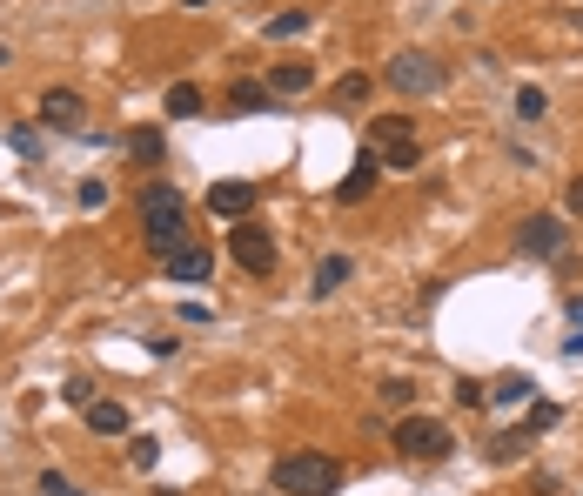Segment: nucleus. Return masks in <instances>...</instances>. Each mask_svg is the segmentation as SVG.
Listing matches in <instances>:
<instances>
[{
  "label": "nucleus",
  "mask_w": 583,
  "mask_h": 496,
  "mask_svg": "<svg viewBox=\"0 0 583 496\" xmlns=\"http://www.w3.org/2000/svg\"><path fill=\"white\" fill-rule=\"evenodd\" d=\"M530 450V436H523V429H510V436H496V456H503V463H510V456H523Z\"/></svg>",
  "instance_id": "nucleus-25"
},
{
  "label": "nucleus",
  "mask_w": 583,
  "mask_h": 496,
  "mask_svg": "<svg viewBox=\"0 0 583 496\" xmlns=\"http://www.w3.org/2000/svg\"><path fill=\"white\" fill-rule=\"evenodd\" d=\"M181 7H208V0H181Z\"/></svg>",
  "instance_id": "nucleus-30"
},
{
  "label": "nucleus",
  "mask_w": 583,
  "mask_h": 496,
  "mask_svg": "<svg viewBox=\"0 0 583 496\" xmlns=\"http://www.w3.org/2000/svg\"><path fill=\"white\" fill-rule=\"evenodd\" d=\"M396 450H403L409 463H443V456L456 450V436H449V423H436V416H403V423H396Z\"/></svg>",
  "instance_id": "nucleus-4"
},
{
  "label": "nucleus",
  "mask_w": 583,
  "mask_h": 496,
  "mask_svg": "<svg viewBox=\"0 0 583 496\" xmlns=\"http://www.w3.org/2000/svg\"><path fill=\"white\" fill-rule=\"evenodd\" d=\"M81 416H88V429H94V436H128V429H135L121 403H88Z\"/></svg>",
  "instance_id": "nucleus-13"
},
{
  "label": "nucleus",
  "mask_w": 583,
  "mask_h": 496,
  "mask_svg": "<svg viewBox=\"0 0 583 496\" xmlns=\"http://www.w3.org/2000/svg\"><path fill=\"white\" fill-rule=\"evenodd\" d=\"M81 208H108V181H81V195H74Z\"/></svg>",
  "instance_id": "nucleus-24"
},
{
  "label": "nucleus",
  "mask_w": 583,
  "mask_h": 496,
  "mask_svg": "<svg viewBox=\"0 0 583 496\" xmlns=\"http://www.w3.org/2000/svg\"><path fill=\"white\" fill-rule=\"evenodd\" d=\"M141 228H148V248H155V255L188 242V202H181L175 181H148V195H141Z\"/></svg>",
  "instance_id": "nucleus-2"
},
{
  "label": "nucleus",
  "mask_w": 583,
  "mask_h": 496,
  "mask_svg": "<svg viewBox=\"0 0 583 496\" xmlns=\"http://www.w3.org/2000/svg\"><path fill=\"white\" fill-rule=\"evenodd\" d=\"M530 389H537L530 376H503V383L490 389V403H530Z\"/></svg>",
  "instance_id": "nucleus-19"
},
{
  "label": "nucleus",
  "mask_w": 583,
  "mask_h": 496,
  "mask_svg": "<svg viewBox=\"0 0 583 496\" xmlns=\"http://www.w3.org/2000/svg\"><path fill=\"white\" fill-rule=\"evenodd\" d=\"M228 248H235V262H242L255 282L275 269V235L262 222H235V228H228Z\"/></svg>",
  "instance_id": "nucleus-5"
},
{
  "label": "nucleus",
  "mask_w": 583,
  "mask_h": 496,
  "mask_svg": "<svg viewBox=\"0 0 583 496\" xmlns=\"http://www.w3.org/2000/svg\"><path fill=\"white\" fill-rule=\"evenodd\" d=\"M309 88H315L309 61H275L269 68V94H309Z\"/></svg>",
  "instance_id": "nucleus-12"
},
{
  "label": "nucleus",
  "mask_w": 583,
  "mask_h": 496,
  "mask_svg": "<svg viewBox=\"0 0 583 496\" xmlns=\"http://www.w3.org/2000/svg\"><path fill=\"white\" fill-rule=\"evenodd\" d=\"M34 496H81V490H74V483H68L61 470H47V476H41V490H34Z\"/></svg>",
  "instance_id": "nucleus-23"
},
{
  "label": "nucleus",
  "mask_w": 583,
  "mask_h": 496,
  "mask_svg": "<svg viewBox=\"0 0 583 496\" xmlns=\"http://www.w3.org/2000/svg\"><path fill=\"white\" fill-rule=\"evenodd\" d=\"M543 108H550V101H543V88H523V94H516V114H523V121H543Z\"/></svg>",
  "instance_id": "nucleus-21"
},
{
  "label": "nucleus",
  "mask_w": 583,
  "mask_h": 496,
  "mask_svg": "<svg viewBox=\"0 0 583 496\" xmlns=\"http://www.w3.org/2000/svg\"><path fill=\"white\" fill-rule=\"evenodd\" d=\"M41 121L47 128H81V121H88V101H81L74 88H47L41 94Z\"/></svg>",
  "instance_id": "nucleus-11"
},
{
  "label": "nucleus",
  "mask_w": 583,
  "mask_h": 496,
  "mask_svg": "<svg viewBox=\"0 0 583 496\" xmlns=\"http://www.w3.org/2000/svg\"><path fill=\"white\" fill-rule=\"evenodd\" d=\"M516 242H523V255H543V262H550V255H563V242H570V228H563L557 215H530Z\"/></svg>",
  "instance_id": "nucleus-9"
},
{
  "label": "nucleus",
  "mask_w": 583,
  "mask_h": 496,
  "mask_svg": "<svg viewBox=\"0 0 583 496\" xmlns=\"http://www.w3.org/2000/svg\"><path fill=\"white\" fill-rule=\"evenodd\" d=\"M315 27V14L309 7H282V14H275L269 27H262V34H269V41H295V34H309Z\"/></svg>",
  "instance_id": "nucleus-14"
},
{
  "label": "nucleus",
  "mask_w": 583,
  "mask_h": 496,
  "mask_svg": "<svg viewBox=\"0 0 583 496\" xmlns=\"http://www.w3.org/2000/svg\"><path fill=\"white\" fill-rule=\"evenodd\" d=\"M336 101H342V108L369 101V74H342V81H336Z\"/></svg>",
  "instance_id": "nucleus-20"
},
{
  "label": "nucleus",
  "mask_w": 583,
  "mask_h": 496,
  "mask_svg": "<svg viewBox=\"0 0 583 496\" xmlns=\"http://www.w3.org/2000/svg\"><path fill=\"white\" fill-rule=\"evenodd\" d=\"M409 396H416L409 383H382V403H389V409H409Z\"/></svg>",
  "instance_id": "nucleus-27"
},
{
  "label": "nucleus",
  "mask_w": 583,
  "mask_h": 496,
  "mask_svg": "<svg viewBox=\"0 0 583 496\" xmlns=\"http://www.w3.org/2000/svg\"><path fill=\"white\" fill-rule=\"evenodd\" d=\"M349 275H356V262H349V255H329V262L315 269V282H309V289H315V295H336L342 282H349Z\"/></svg>",
  "instance_id": "nucleus-15"
},
{
  "label": "nucleus",
  "mask_w": 583,
  "mask_h": 496,
  "mask_svg": "<svg viewBox=\"0 0 583 496\" xmlns=\"http://www.w3.org/2000/svg\"><path fill=\"white\" fill-rule=\"evenodd\" d=\"M563 208H570V215H583V181H570V195H563Z\"/></svg>",
  "instance_id": "nucleus-29"
},
{
  "label": "nucleus",
  "mask_w": 583,
  "mask_h": 496,
  "mask_svg": "<svg viewBox=\"0 0 583 496\" xmlns=\"http://www.w3.org/2000/svg\"><path fill=\"white\" fill-rule=\"evenodd\" d=\"M155 456H161V443H155V436H135V450H128V463H135V470H155Z\"/></svg>",
  "instance_id": "nucleus-22"
},
{
  "label": "nucleus",
  "mask_w": 583,
  "mask_h": 496,
  "mask_svg": "<svg viewBox=\"0 0 583 496\" xmlns=\"http://www.w3.org/2000/svg\"><path fill=\"white\" fill-rule=\"evenodd\" d=\"M376 175H382V155H376V148H362V155H356V168H349V175L336 181V208H356L362 195L376 188Z\"/></svg>",
  "instance_id": "nucleus-10"
},
{
  "label": "nucleus",
  "mask_w": 583,
  "mask_h": 496,
  "mask_svg": "<svg viewBox=\"0 0 583 496\" xmlns=\"http://www.w3.org/2000/svg\"><path fill=\"white\" fill-rule=\"evenodd\" d=\"M228 108H235V114H255V108H269V88H255V81H235V94H228Z\"/></svg>",
  "instance_id": "nucleus-18"
},
{
  "label": "nucleus",
  "mask_w": 583,
  "mask_h": 496,
  "mask_svg": "<svg viewBox=\"0 0 583 496\" xmlns=\"http://www.w3.org/2000/svg\"><path fill=\"white\" fill-rule=\"evenodd\" d=\"M168 114H175V121L202 114V88H195V81H175V88H168Z\"/></svg>",
  "instance_id": "nucleus-17"
},
{
  "label": "nucleus",
  "mask_w": 583,
  "mask_h": 496,
  "mask_svg": "<svg viewBox=\"0 0 583 496\" xmlns=\"http://www.w3.org/2000/svg\"><path fill=\"white\" fill-rule=\"evenodd\" d=\"M161 275H168V282H215V248H202V242L168 248V255H161Z\"/></svg>",
  "instance_id": "nucleus-7"
},
{
  "label": "nucleus",
  "mask_w": 583,
  "mask_h": 496,
  "mask_svg": "<svg viewBox=\"0 0 583 496\" xmlns=\"http://www.w3.org/2000/svg\"><path fill=\"white\" fill-rule=\"evenodd\" d=\"M389 88H403V94H436V88H443V68H436L429 54H396V61H389Z\"/></svg>",
  "instance_id": "nucleus-8"
},
{
  "label": "nucleus",
  "mask_w": 583,
  "mask_h": 496,
  "mask_svg": "<svg viewBox=\"0 0 583 496\" xmlns=\"http://www.w3.org/2000/svg\"><path fill=\"white\" fill-rule=\"evenodd\" d=\"M369 148H376L382 168H396V175L423 161V141H416V121H409V114H376V121H369Z\"/></svg>",
  "instance_id": "nucleus-3"
},
{
  "label": "nucleus",
  "mask_w": 583,
  "mask_h": 496,
  "mask_svg": "<svg viewBox=\"0 0 583 496\" xmlns=\"http://www.w3.org/2000/svg\"><path fill=\"white\" fill-rule=\"evenodd\" d=\"M255 202H262V188H255V181H215V188H208V215H222V222H248V215H255Z\"/></svg>",
  "instance_id": "nucleus-6"
},
{
  "label": "nucleus",
  "mask_w": 583,
  "mask_h": 496,
  "mask_svg": "<svg viewBox=\"0 0 583 496\" xmlns=\"http://www.w3.org/2000/svg\"><path fill=\"white\" fill-rule=\"evenodd\" d=\"M269 483H275V496H336L342 490V463L322 456V450H289V456H275Z\"/></svg>",
  "instance_id": "nucleus-1"
},
{
  "label": "nucleus",
  "mask_w": 583,
  "mask_h": 496,
  "mask_svg": "<svg viewBox=\"0 0 583 496\" xmlns=\"http://www.w3.org/2000/svg\"><path fill=\"white\" fill-rule=\"evenodd\" d=\"M550 423H557V403H537V409H530V423H523V436H537V429H550Z\"/></svg>",
  "instance_id": "nucleus-26"
},
{
  "label": "nucleus",
  "mask_w": 583,
  "mask_h": 496,
  "mask_svg": "<svg viewBox=\"0 0 583 496\" xmlns=\"http://www.w3.org/2000/svg\"><path fill=\"white\" fill-rule=\"evenodd\" d=\"M483 396H490V389H483V383H456V403H463V409H476V403H483Z\"/></svg>",
  "instance_id": "nucleus-28"
},
{
  "label": "nucleus",
  "mask_w": 583,
  "mask_h": 496,
  "mask_svg": "<svg viewBox=\"0 0 583 496\" xmlns=\"http://www.w3.org/2000/svg\"><path fill=\"white\" fill-rule=\"evenodd\" d=\"M128 155H135L141 168H155V161L168 155V141H161V128H135V135H128Z\"/></svg>",
  "instance_id": "nucleus-16"
}]
</instances>
